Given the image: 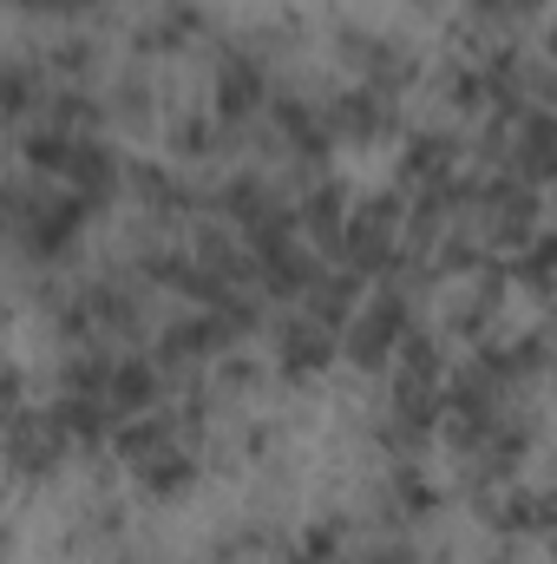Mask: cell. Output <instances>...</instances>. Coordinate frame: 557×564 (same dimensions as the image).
I'll list each match as a JSON object with an SVG mask.
<instances>
[{
    "label": "cell",
    "instance_id": "1",
    "mask_svg": "<svg viewBox=\"0 0 557 564\" xmlns=\"http://www.w3.org/2000/svg\"><path fill=\"white\" fill-rule=\"evenodd\" d=\"M26 7H53V13H66V7H86V0H26Z\"/></svg>",
    "mask_w": 557,
    "mask_h": 564
}]
</instances>
